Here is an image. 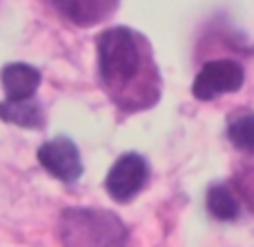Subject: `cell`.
I'll return each instance as SVG.
<instances>
[{
    "label": "cell",
    "mask_w": 254,
    "mask_h": 247,
    "mask_svg": "<svg viewBox=\"0 0 254 247\" xmlns=\"http://www.w3.org/2000/svg\"><path fill=\"white\" fill-rule=\"evenodd\" d=\"M98 71L107 87H127L140 71L143 53H140L138 36L129 27H112L105 29L96 40Z\"/></svg>",
    "instance_id": "6da1fadb"
},
{
    "label": "cell",
    "mask_w": 254,
    "mask_h": 247,
    "mask_svg": "<svg viewBox=\"0 0 254 247\" xmlns=\"http://www.w3.org/2000/svg\"><path fill=\"white\" fill-rule=\"evenodd\" d=\"M65 247H125L127 232L123 223L110 212L69 209L63 214Z\"/></svg>",
    "instance_id": "7a4b0ae2"
},
{
    "label": "cell",
    "mask_w": 254,
    "mask_h": 247,
    "mask_svg": "<svg viewBox=\"0 0 254 247\" xmlns=\"http://www.w3.org/2000/svg\"><path fill=\"white\" fill-rule=\"evenodd\" d=\"M243 78H246V71L241 62L230 60V58L210 60L194 78L192 94L198 100H214L219 94L239 92L243 87Z\"/></svg>",
    "instance_id": "3957f363"
},
{
    "label": "cell",
    "mask_w": 254,
    "mask_h": 247,
    "mask_svg": "<svg viewBox=\"0 0 254 247\" xmlns=\"http://www.w3.org/2000/svg\"><path fill=\"white\" fill-rule=\"evenodd\" d=\"M149 178V167L143 156L125 154L112 165L110 174L105 178V190L116 203H127L145 187Z\"/></svg>",
    "instance_id": "277c9868"
},
{
    "label": "cell",
    "mask_w": 254,
    "mask_h": 247,
    "mask_svg": "<svg viewBox=\"0 0 254 247\" xmlns=\"http://www.w3.org/2000/svg\"><path fill=\"white\" fill-rule=\"evenodd\" d=\"M38 163L63 183H74L83 174L80 151L67 136H56L43 143L38 147Z\"/></svg>",
    "instance_id": "5b68a950"
},
{
    "label": "cell",
    "mask_w": 254,
    "mask_h": 247,
    "mask_svg": "<svg viewBox=\"0 0 254 247\" xmlns=\"http://www.w3.org/2000/svg\"><path fill=\"white\" fill-rule=\"evenodd\" d=\"M61 16L78 27H92L107 20L119 7V0H49Z\"/></svg>",
    "instance_id": "8992f818"
},
{
    "label": "cell",
    "mask_w": 254,
    "mask_h": 247,
    "mask_svg": "<svg viewBox=\"0 0 254 247\" xmlns=\"http://www.w3.org/2000/svg\"><path fill=\"white\" fill-rule=\"evenodd\" d=\"M7 100H29L40 87V71L27 62H9L0 71Z\"/></svg>",
    "instance_id": "52a82bcc"
},
{
    "label": "cell",
    "mask_w": 254,
    "mask_h": 247,
    "mask_svg": "<svg viewBox=\"0 0 254 247\" xmlns=\"http://www.w3.org/2000/svg\"><path fill=\"white\" fill-rule=\"evenodd\" d=\"M0 120L25 129H38L43 127L45 116L43 107L34 98H29V100H2L0 102Z\"/></svg>",
    "instance_id": "ba28073f"
},
{
    "label": "cell",
    "mask_w": 254,
    "mask_h": 247,
    "mask_svg": "<svg viewBox=\"0 0 254 247\" xmlns=\"http://www.w3.org/2000/svg\"><path fill=\"white\" fill-rule=\"evenodd\" d=\"M207 212L216 221H234L239 216V200L228 185H212L205 196Z\"/></svg>",
    "instance_id": "9c48e42d"
},
{
    "label": "cell",
    "mask_w": 254,
    "mask_h": 247,
    "mask_svg": "<svg viewBox=\"0 0 254 247\" xmlns=\"http://www.w3.org/2000/svg\"><path fill=\"white\" fill-rule=\"evenodd\" d=\"M228 138L239 149L254 151V114L237 116L228 127Z\"/></svg>",
    "instance_id": "30bf717a"
}]
</instances>
